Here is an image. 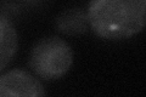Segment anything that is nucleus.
Wrapping results in <instances>:
<instances>
[{"label": "nucleus", "mask_w": 146, "mask_h": 97, "mask_svg": "<svg viewBox=\"0 0 146 97\" xmlns=\"http://www.w3.org/2000/svg\"><path fill=\"white\" fill-rule=\"evenodd\" d=\"M56 29L66 35H79L88 30L89 17L84 7L73 6L62 10L55 18Z\"/></svg>", "instance_id": "nucleus-4"}, {"label": "nucleus", "mask_w": 146, "mask_h": 97, "mask_svg": "<svg viewBox=\"0 0 146 97\" xmlns=\"http://www.w3.org/2000/svg\"><path fill=\"white\" fill-rule=\"evenodd\" d=\"M18 48V34L13 22L0 13V72L12 61Z\"/></svg>", "instance_id": "nucleus-5"}, {"label": "nucleus", "mask_w": 146, "mask_h": 97, "mask_svg": "<svg viewBox=\"0 0 146 97\" xmlns=\"http://www.w3.org/2000/svg\"><path fill=\"white\" fill-rule=\"evenodd\" d=\"M28 63L31 69L39 78L45 80H56L71 69L73 50L71 45L60 36H45L33 46Z\"/></svg>", "instance_id": "nucleus-2"}, {"label": "nucleus", "mask_w": 146, "mask_h": 97, "mask_svg": "<svg viewBox=\"0 0 146 97\" xmlns=\"http://www.w3.org/2000/svg\"><path fill=\"white\" fill-rule=\"evenodd\" d=\"M0 97H45V89L31 73L12 69L0 75Z\"/></svg>", "instance_id": "nucleus-3"}, {"label": "nucleus", "mask_w": 146, "mask_h": 97, "mask_svg": "<svg viewBox=\"0 0 146 97\" xmlns=\"http://www.w3.org/2000/svg\"><path fill=\"white\" fill-rule=\"evenodd\" d=\"M89 26L108 40L130 38L145 27V0H94L88 5Z\"/></svg>", "instance_id": "nucleus-1"}]
</instances>
